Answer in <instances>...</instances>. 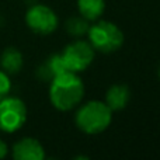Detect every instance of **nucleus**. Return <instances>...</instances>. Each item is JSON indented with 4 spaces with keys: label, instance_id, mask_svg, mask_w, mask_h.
Here are the masks:
<instances>
[{
    "label": "nucleus",
    "instance_id": "8",
    "mask_svg": "<svg viewBox=\"0 0 160 160\" xmlns=\"http://www.w3.org/2000/svg\"><path fill=\"white\" fill-rule=\"evenodd\" d=\"M131 98V90L124 84H114L105 93V104L111 111H119L127 107Z\"/></svg>",
    "mask_w": 160,
    "mask_h": 160
},
{
    "label": "nucleus",
    "instance_id": "7",
    "mask_svg": "<svg viewBox=\"0 0 160 160\" xmlns=\"http://www.w3.org/2000/svg\"><path fill=\"white\" fill-rule=\"evenodd\" d=\"M44 158V148L34 138H22L13 146V159L16 160H42Z\"/></svg>",
    "mask_w": 160,
    "mask_h": 160
},
{
    "label": "nucleus",
    "instance_id": "15",
    "mask_svg": "<svg viewBox=\"0 0 160 160\" xmlns=\"http://www.w3.org/2000/svg\"><path fill=\"white\" fill-rule=\"evenodd\" d=\"M159 78H160V69H159Z\"/></svg>",
    "mask_w": 160,
    "mask_h": 160
},
{
    "label": "nucleus",
    "instance_id": "5",
    "mask_svg": "<svg viewBox=\"0 0 160 160\" xmlns=\"http://www.w3.org/2000/svg\"><path fill=\"white\" fill-rule=\"evenodd\" d=\"M61 55L69 72L80 73L91 65L94 59V49L90 42L78 39L75 42H70Z\"/></svg>",
    "mask_w": 160,
    "mask_h": 160
},
{
    "label": "nucleus",
    "instance_id": "3",
    "mask_svg": "<svg viewBox=\"0 0 160 160\" xmlns=\"http://www.w3.org/2000/svg\"><path fill=\"white\" fill-rule=\"evenodd\" d=\"M88 42L94 51L111 53L118 51L124 44V34L111 21H97L88 27Z\"/></svg>",
    "mask_w": 160,
    "mask_h": 160
},
{
    "label": "nucleus",
    "instance_id": "4",
    "mask_svg": "<svg viewBox=\"0 0 160 160\" xmlns=\"http://www.w3.org/2000/svg\"><path fill=\"white\" fill-rule=\"evenodd\" d=\"M27 121V107L24 101L17 97L0 100V131L13 133L18 131Z\"/></svg>",
    "mask_w": 160,
    "mask_h": 160
},
{
    "label": "nucleus",
    "instance_id": "14",
    "mask_svg": "<svg viewBox=\"0 0 160 160\" xmlns=\"http://www.w3.org/2000/svg\"><path fill=\"white\" fill-rule=\"evenodd\" d=\"M7 152H8V148L6 145V142H3L0 139V159H4L7 156Z\"/></svg>",
    "mask_w": 160,
    "mask_h": 160
},
{
    "label": "nucleus",
    "instance_id": "13",
    "mask_svg": "<svg viewBox=\"0 0 160 160\" xmlns=\"http://www.w3.org/2000/svg\"><path fill=\"white\" fill-rule=\"evenodd\" d=\"M10 88H11L10 78H8V75L6 72L0 70V100L4 98L6 96H8Z\"/></svg>",
    "mask_w": 160,
    "mask_h": 160
},
{
    "label": "nucleus",
    "instance_id": "11",
    "mask_svg": "<svg viewBox=\"0 0 160 160\" xmlns=\"http://www.w3.org/2000/svg\"><path fill=\"white\" fill-rule=\"evenodd\" d=\"M79 13L87 21L100 18L105 10V0H78Z\"/></svg>",
    "mask_w": 160,
    "mask_h": 160
},
{
    "label": "nucleus",
    "instance_id": "12",
    "mask_svg": "<svg viewBox=\"0 0 160 160\" xmlns=\"http://www.w3.org/2000/svg\"><path fill=\"white\" fill-rule=\"evenodd\" d=\"M88 22L86 18L83 17H72L66 21V31L70 34L72 37H83L86 32L88 31Z\"/></svg>",
    "mask_w": 160,
    "mask_h": 160
},
{
    "label": "nucleus",
    "instance_id": "1",
    "mask_svg": "<svg viewBox=\"0 0 160 160\" xmlns=\"http://www.w3.org/2000/svg\"><path fill=\"white\" fill-rule=\"evenodd\" d=\"M84 84L78 73L63 72L51 80L49 100L59 111H70L82 102Z\"/></svg>",
    "mask_w": 160,
    "mask_h": 160
},
{
    "label": "nucleus",
    "instance_id": "2",
    "mask_svg": "<svg viewBox=\"0 0 160 160\" xmlns=\"http://www.w3.org/2000/svg\"><path fill=\"white\" fill-rule=\"evenodd\" d=\"M112 111L102 101H88L83 104L75 115L76 127L82 132L88 135H96L105 131L111 124Z\"/></svg>",
    "mask_w": 160,
    "mask_h": 160
},
{
    "label": "nucleus",
    "instance_id": "10",
    "mask_svg": "<svg viewBox=\"0 0 160 160\" xmlns=\"http://www.w3.org/2000/svg\"><path fill=\"white\" fill-rule=\"evenodd\" d=\"M63 72H69V70L65 66L61 53H55V55L49 56L47 62L41 68H38V76L42 80H47V82H51L55 76L61 75Z\"/></svg>",
    "mask_w": 160,
    "mask_h": 160
},
{
    "label": "nucleus",
    "instance_id": "9",
    "mask_svg": "<svg viewBox=\"0 0 160 160\" xmlns=\"http://www.w3.org/2000/svg\"><path fill=\"white\" fill-rule=\"evenodd\" d=\"M0 66L7 75H17L22 68V55L17 48L8 47L0 55Z\"/></svg>",
    "mask_w": 160,
    "mask_h": 160
},
{
    "label": "nucleus",
    "instance_id": "6",
    "mask_svg": "<svg viewBox=\"0 0 160 160\" xmlns=\"http://www.w3.org/2000/svg\"><path fill=\"white\" fill-rule=\"evenodd\" d=\"M58 16L55 11L44 4L32 6L25 14V24L32 32L39 35L52 34L58 28Z\"/></svg>",
    "mask_w": 160,
    "mask_h": 160
}]
</instances>
